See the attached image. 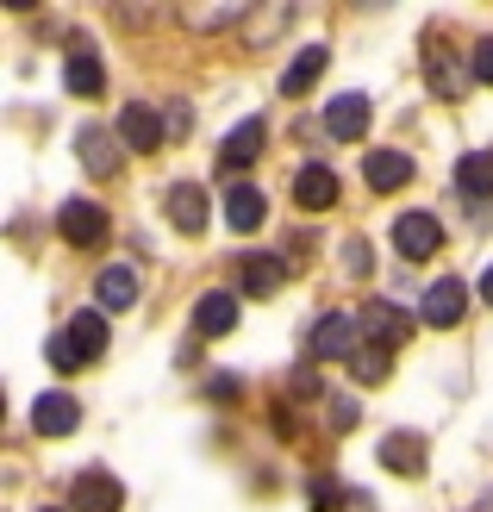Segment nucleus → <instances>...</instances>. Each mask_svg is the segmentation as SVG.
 Returning <instances> with one entry per match:
<instances>
[{"mask_svg":"<svg viewBox=\"0 0 493 512\" xmlns=\"http://www.w3.org/2000/svg\"><path fill=\"white\" fill-rule=\"evenodd\" d=\"M206 394H213V400H238V375H219V381H213Z\"/></svg>","mask_w":493,"mask_h":512,"instance_id":"33","label":"nucleus"},{"mask_svg":"<svg viewBox=\"0 0 493 512\" xmlns=\"http://www.w3.org/2000/svg\"><path fill=\"white\" fill-rule=\"evenodd\" d=\"M325 132L344 138V144H356L362 132H369V100H362V94H337V100H325Z\"/></svg>","mask_w":493,"mask_h":512,"instance_id":"13","label":"nucleus"},{"mask_svg":"<svg viewBox=\"0 0 493 512\" xmlns=\"http://www.w3.org/2000/svg\"><path fill=\"white\" fill-rule=\"evenodd\" d=\"M381 469L419 481L425 475V438H419V431H387V438H381Z\"/></svg>","mask_w":493,"mask_h":512,"instance_id":"9","label":"nucleus"},{"mask_svg":"<svg viewBox=\"0 0 493 512\" xmlns=\"http://www.w3.org/2000/svg\"><path fill=\"white\" fill-rule=\"evenodd\" d=\"M425 82H431V94H437V100H456V94H462V75H456V63H444L437 50H425Z\"/></svg>","mask_w":493,"mask_h":512,"instance_id":"26","label":"nucleus"},{"mask_svg":"<svg viewBox=\"0 0 493 512\" xmlns=\"http://www.w3.org/2000/svg\"><path fill=\"white\" fill-rule=\"evenodd\" d=\"M231 325H238V294L213 288V294L194 300V331H200V338H225Z\"/></svg>","mask_w":493,"mask_h":512,"instance_id":"15","label":"nucleus"},{"mask_svg":"<svg viewBox=\"0 0 493 512\" xmlns=\"http://www.w3.org/2000/svg\"><path fill=\"white\" fill-rule=\"evenodd\" d=\"M356 419H362V406L350 400V394H331V406H325V425L344 438V431H356Z\"/></svg>","mask_w":493,"mask_h":512,"instance_id":"28","label":"nucleus"},{"mask_svg":"<svg viewBox=\"0 0 493 512\" xmlns=\"http://www.w3.org/2000/svg\"><path fill=\"white\" fill-rule=\"evenodd\" d=\"M469 69H475V82H481V88H493V38L475 44V63H469Z\"/></svg>","mask_w":493,"mask_h":512,"instance_id":"32","label":"nucleus"},{"mask_svg":"<svg viewBox=\"0 0 493 512\" xmlns=\"http://www.w3.org/2000/svg\"><path fill=\"white\" fill-rule=\"evenodd\" d=\"M69 344H75V356H82V363H100V356H107V344H113V331H107V319H100V313H75V319H69Z\"/></svg>","mask_w":493,"mask_h":512,"instance_id":"20","label":"nucleus"},{"mask_svg":"<svg viewBox=\"0 0 493 512\" xmlns=\"http://www.w3.org/2000/svg\"><path fill=\"white\" fill-rule=\"evenodd\" d=\"M325 63H331V50H325V44H306L300 57H294L288 69H281V94H288V100H300V94H306V88H313L319 75H325Z\"/></svg>","mask_w":493,"mask_h":512,"instance_id":"18","label":"nucleus"},{"mask_svg":"<svg viewBox=\"0 0 493 512\" xmlns=\"http://www.w3.org/2000/svg\"><path fill=\"white\" fill-rule=\"evenodd\" d=\"M481 300H487V306H493V263H487V269H481Z\"/></svg>","mask_w":493,"mask_h":512,"instance_id":"35","label":"nucleus"},{"mask_svg":"<svg viewBox=\"0 0 493 512\" xmlns=\"http://www.w3.org/2000/svg\"><path fill=\"white\" fill-rule=\"evenodd\" d=\"M394 250L406 256V263H425V256L444 250V225H437V213H400L394 219Z\"/></svg>","mask_w":493,"mask_h":512,"instance_id":"3","label":"nucleus"},{"mask_svg":"<svg viewBox=\"0 0 493 512\" xmlns=\"http://www.w3.org/2000/svg\"><path fill=\"white\" fill-rule=\"evenodd\" d=\"M294 25V7H263V13H250L244 19V38H250V50H263L269 38H281Z\"/></svg>","mask_w":493,"mask_h":512,"instance_id":"24","label":"nucleus"},{"mask_svg":"<svg viewBox=\"0 0 493 512\" xmlns=\"http://www.w3.org/2000/svg\"><path fill=\"white\" fill-rule=\"evenodd\" d=\"M356 331H362V338H369L375 350H400V344L412 338V319L400 313L394 300H369V306L356 313Z\"/></svg>","mask_w":493,"mask_h":512,"instance_id":"2","label":"nucleus"},{"mask_svg":"<svg viewBox=\"0 0 493 512\" xmlns=\"http://www.w3.org/2000/svg\"><path fill=\"white\" fill-rule=\"evenodd\" d=\"M231 19H250L238 0H231V7H188V25H194V32H219V25H231Z\"/></svg>","mask_w":493,"mask_h":512,"instance_id":"27","label":"nucleus"},{"mask_svg":"<svg viewBox=\"0 0 493 512\" xmlns=\"http://www.w3.org/2000/svg\"><path fill=\"white\" fill-rule=\"evenodd\" d=\"M100 306L107 313H125V306H138V269H125V263H113V269H100Z\"/></svg>","mask_w":493,"mask_h":512,"instance_id":"22","label":"nucleus"},{"mask_svg":"<svg viewBox=\"0 0 493 512\" xmlns=\"http://www.w3.org/2000/svg\"><path fill=\"white\" fill-rule=\"evenodd\" d=\"M44 512H57V506H44Z\"/></svg>","mask_w":493,"mask_h":512,"instance_id":"36","label":"nucleus"},{"mask_svg":"<svg viewBox=\"0 0 493 512\" xmlns=\"http://www.w3.org/2000/svg\"><path fill=\"white\" fill-rule=\"evenodd\" d=\"M362 182L375 194H400L412 182V157L406 150H369V157H362Z\"/></svg>","mask_w":493,"mask_h":512,"instance_id":"11","label":"nucleus"},{"mask_svg":"<svg viewBox=\"0 0 493 512\" xmlns=\"http://www.w3.org/2000/svg\"><path fill=\"white\" fill-rule=\"evenodd\" d=\"M387 369H394V350H375V344H362L350 356V375L362 381V388H375V381H387Z\"/></svg>","mask_w":493,"mask_h":512,"instance_id":"25","label":"nucleus"},{"mask_svg":"<svg viewBox=\"0 0 493 512\" xmlns=\"http://www.w3.org/2000/svg\"><path fill=\"white\" fill-rule=\"evenodd\" d=\"M462 313H469V288H462L456 275H444V281H431V288H425L419 319H425L431 331H450V325H462Z\"/></svg>","mask_w":493,"mask_h":512,"instance_id":"5","label":"nucleus"},{"mask_svg":"<svg viewBox=\"0 0 493 512\" xmlns=\"http://www.w3.org/2000/svg\"><path fill=\"white\" fill-rule=\"evenodd\" d=\"M263 219H269V200H263V188L238 182V188L225 194V225H231V232H256Z\"/></svg>","mask_w":493,"mask_h":512,"instance_id":"17","label":"nucleus"},{"mask_svg":"<svg viewBox=\"0 0 493 512\" xmlns=\"http://www.w3.org/2000/svg\"><path fill=\"white\" fill-rule=\"evenodd\" d=\"M44 356H50V363H57L63 375H75V369H88L82 356H75V344H69V331H63V338H50V350H44Z\"/></svg>","mask_w":493,"mask_h":512,"instance_id":"30","label":"nucleus"},{"mask_svg":"<svg viewBox=\"0 0 493 512\" xmlns=\"http://www.w3.org/2000/svg\"><path fill=\"white\" fill-rule=\"evenodd\" d=\"M294 200H300L306 213H331V207H337V175H331L325 163L294 169Z\"/></svg>","mask_w":493,"mask_h":512,"instance_id":"12","label":"nucleus"},{"mask_svg":"<svg viewBox=\"0 0 493 512\" xmlns=\"http://www.w3.org/2000/svg\"><path fill=\"white\" fill-rule=\"evenodd\" d=\"M63 88L75 100H100L107 94V69H100L94 50H69V63H63Z\"/></svg>","mask_w":493,"mask_h":512,"instance_id":"14","label":"nucleus"},{"mask_svg":"<svg viewBox=\"0 0 493 512\" xmlns=\"http://www.w3.org/2000/svg\"><path fill=\"white\" fill-rule=\"evenodd\" d=\"M456 194L462 200H487L493 194V150H469L456 163Z\"/></svg>","mask_w":493,"mask_h":512,"instance_id":"21","label":"nucleus"},{"mask_svg":"<svg viewBox=\"0 0 493 512\" xmlns=\"http://www.w3.org/2000/svg\"><path fill=\"white\" fill-rule=\"evenodd\" d=\"M57 232H63L69 250H100L107 244V207H100V200H63Z\"/></svg>","mask_w":493,"mask_h":512,"instance_id":"1","label":"nucleus"},{"mask_svg":"<svg viewBox=\"0 0 493 512\" xmlns=\"http://www.w3.org/2000/svg\"><path fill=\"white\" fill-rule=\"evenodd\" d=\"M263 144H269V125H263V119H244L238 132L225 138L219 163H225V169H244V163H256V157H263Z\"/></svg>","mask_w":493,"mask_h":512,"instance_id":"19","label":"nucleus"},{"mask_svg":"<svg viewBox=\"0 0 493 512\" xmlns=\"http://www.w3.org/2000/svg\"><path fill=\"white\" fill-rule=\"evenodd\" d=\"M344 269H350V275H369V269H375V256H369V244H362V238L344 244Z\"/></svg>","mask_w":493,"mask_h":512,"instance_id":"31","label":"nucleus"},{"mask_svg":"<svg viewBox=\"0 0 493 512\" xmlns=\"http://www.w3.org/2000/svg\"><path fill=\"white\" fill-rule=\"evenodd\" d=\"M294 394H319V375L313 369H294Z\"/></svg>","mask_w":493,"mask_h":512,"instance_id":"34","label":"nucleus"},{"mask_svg":"<svg viewBox=\"0 0 493 512\" xmlns=\"http://www.w3.org/2000/svg\"><path fill=\"white\" fill-rule=\"evenodd\" d=\"M356 344V325H350V313H319L313 319V331H306V350L319 356V363H350V350Z\"/></svg>","mask_w":493,"mask_h":512,"instance_id":"4","label":"nucleus"},{"mask_svg":"<svg viewBox=\"0 0 493 512\" xmlns=\"http://www.w3.org/2000/svg\"><path fill=\"white\" fill-rule=\"evenodd\" d=\"M281 281H288V263H281V256H250V263H244V294L250 300L281 294Z\"/></svg>","mask_w":493,"mask_h":512,"instance_id":"23","label":"nucleus"},{"mask_svg":"<svg viewBox=\"0 0 493 512\" xmlns=\"http://www.w3.org/2000/svg\"><path fill=\"white\" fill-rule=\"evenodd\" d=\"M75 150H82V169L100 175V182L119 175V132H107V125H82V132H75Z\"/></svg>","mask_w":493,"mask_h":512,"instance_id":"8","label":"nucleus"},{"mask_svg":"<svg viewBox=\"0 0 493 512\" xmlns=\"http://www.w3.org/2000/svg\"><path fill=\"white\" fill-rule=\"evenodd\" d=\"M206 213H213V194H206L200 182H175L169 188V225L181 238H200L206 232Z\"/></svg>","mask_w":493,"mask_h":512,"instance_id":"6","label":"nucleus"},{"mask_svg":"<svg viewBox=\"0 0 493 512\" xmlns=\"http://www.w3.org/2000/svg\"><path fill=\"white\" fill-rule=\"evenodd\" d=\"M69 500H75V512H119L125 488L107 469H82V475H75V488H69Z\"/></svg>","mask_w":493,"mask_h":512,"instance_id":"10","label":"nucleus"},{"mask_svg":"<svg viewBox=\"0 0 493 512\" xmlns=\"http://www.w3.org/2000/svg\"><path fill=\"white\" fill-rule=\"evenodd\" d=\"M32 425L44 431V438H69V431L82 425V406H75V394H44L32 406Z\"/></svg>","mask_w":493,"mask_h":512,"instance_id":"16","label":"nucleus"},{"mask_svg":"<svg viewBox=\"0 0 493 512\" xmlns=\"http://www.w3.org/2000/svg\"><path fill=\"white\" fill-rule=\"evenodd\" d=\"M163 138H169V125L157 119V107H144V100H132V107L119 113V144H125V150H144V157H150V150H157Z\"/></svg>","mask_w":493,"mask_h":512,"instance_id":"7","label":"nucleus"},{"mask_svg":"<svg viewBox=\"0 0 493 512\" xmlns=\"http://www.w3.org/2000/svg\"><path fill=\"white\" fill-rule=\"evenodd\" d=\"M306 500H313V512H344V500H356V494H344V488H337V481H313V488H306Z\"/></svg>","mask_w":493,"mask_h":512,"instance_id":"29","label":"nucleus"}]
</instances>
